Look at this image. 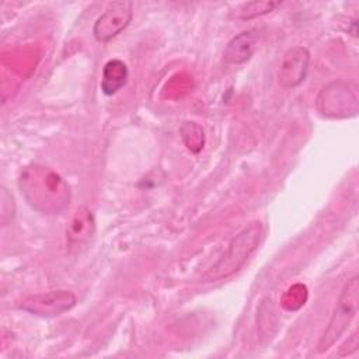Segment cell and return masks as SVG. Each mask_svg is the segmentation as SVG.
<instances>
[{"mask_svg":"<svg viewBox=\"0 0 359 359\" xmlns=\"http://www.w3.org/2000/svg\"><path fill=\"white\" fill-rule=\"evenodd\" d=\"M18 188L25 202L43 215H60L70 202L69 184L45 165L25 167L20 174Z\"/></svg>","mask_w":359,"mask_h":359,"instance_id":"obj_1","label":"cell"},{"mask_svg":"<svg viewBox=\"0 0 359 359\" xmlns=\"http://www.w3.org/2000/svg\"><path fill=\"white\" fill-rule=\"evenodd\" d=\"M261 236L262 224L259 222H252L245 226L237 236L233 237L226 252L215 265L208 269L203 278L206 280L215 282L237 272L258 247Z\"/></svg>","mask_w":359,"mask_h":359,"instance_id":"obj_2","label":"cell"},{"mask_svg":"<svg viewBox=\"0 0 359 359\" xmlns=\"http://www.w3.org/2000/svg\"><path fill=\"white\" fill-rule=\"evenodd\" d=\"M358 304L359 278L355 275L345 283L339 294L331 320L317 344V352H325L330 346H332L337 342V339H339V337L346 331L352 318L355 317L358 311Z\"/></svg>","mask_w":359,"mask_h":359,"instance_id":"obj_3","label":"cell"},{"mask_svg":"<svg viewBox=\"0 0 359 359\" xmlns=\"http://www.w3.org/2000/svg\"><path fill=\"white\" fill-rule=\"evenodd\" d=\"M317 107L327 116H353L358 112L356 87L349 81H332L320 91L317 97Z\"/></svg>","mask_w":359,"mask_h":359,"instance_id":"obj_4","label":"cell"},{"mask_svg":"<svg viewBox=\"0 0 359 359\" xmlns=\"http://www.w3.org/2000/svg\"><path fill=\"white\" fill-rule=\"evenodd\" d=\"M76 302L77 299L70 290H50L28 296L21 302L20 307L34 316L55 317L73 309Z\"/></svg>","mask_w":359,"mask_h":359,"instance_id":"obj_5","label":"cell"},{"mask_svg":"<svg viewBox=\"0 0 359 359\" xmlns=\"http://www.w3.org/2000/svg\"><path fill=\"white\" fill-rule=\"evenodd\" d=\"M133 15L130 1H112L95 20L93 27L94 38L98 42H108L119 35L130 22Z\"/></svg>","mask_w":359,"mask_h":359,"instance_id":"obj_6","label":"cell"},{"mask_svg":"<svg viewBox=\"0 0 359 359\" xmlns=\"http://www.w3.org/2000/svg\"><path fill=\"white\" fill-rule=\"evenodd\" d=\"M310 53L303 46L289 49L280 62L278 70V80L283 88H293L299 86L307 74Z\"/></svg>","mask_w":359,"mask_h":359,"instance_id":"obj_7","label":"cell"},{"mask_svg":"<svg viewBox=\"0 0 359 359\" xmlns=\"http://www.w3.org/2000/svg\"><path fill=\"white\" fill-rule=\"evenodd\" d=\"M258 29H247L230 39L224 49V60L230 65H241L251 59L258 46Z\"/></svg>","mask_w":359,"mask_h":359,"instance_id":"obj_8","label":"cell"},{"mask_svg":"<svg viewBox=\"0 0 359 359\" xmlns=\"http://www.w3.org/2000/svg\"><path fill=\"white\" fill-rule=\"evenodd\" d=\"M128 80V67L121 59H111L102 67L101 91L105 95L116 94Z\"/></svg>","mask_w":359,"mask_h":359,"instance_id":"obj_9","label":"cell"},{"mask_svg":"<svg viewBox=\"0 0 359 359\" xmlns=\"http://www.w3.org/2000/svg\"><path fill=\"white\" fill-rule=\"evenodd\" d=\"M93 233H94V217L86 206H81L73 216L70 226L67 229L69 244L70 245L81 244L87 241L93 236Z\"/></svg>","mask_w":359,"mask_h":359,"instance_id":"obj_10","label":"cell"},{"mask_svg":"<svg viewBox=\"0 0 359 359\" xmlns=\"http://www.w3.org/2000/svg\"><path fill=\"white\" fill-rule=\"evenodd\" d=\"M278 6H280L279 1H250L241 7L240 18L241 20H252L255 17H259V15L273 11Z\"/></svg>","mask_w":359,"mask_h":359,"instance_id":"obj_11","label":"cell"},{"mask_svg":"<svg viewBox=\"0 0 359 359\" xmlns=\"http://www.w3.org/2000/svg\"><path fill=\"white\" fill-rule=\"evenodd\" d=\"M0 216H1V224L6 226L15 213V203L13 199V195H10V192L7 191L6 187H1V202H0Z\"/></svg>","mask_w":359,"mask_h":359,"instance_id":"obj_12","label":"cell"}]
</instances>
